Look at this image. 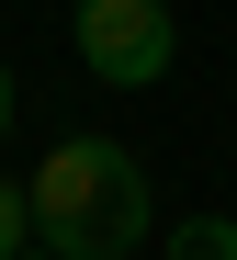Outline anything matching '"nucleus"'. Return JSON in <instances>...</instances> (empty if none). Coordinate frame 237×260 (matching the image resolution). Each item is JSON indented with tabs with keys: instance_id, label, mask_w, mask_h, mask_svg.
I'll return each mask as SVG.
<instances>
[{
	"instance_id": "2",
	"label": "nucleus",
	"mask_w": 237,
	"mask_h": 260,
	"mask_svg": "<svg viewBox=\"0 0 237 260\" xmlns=\"http://www.w3.org/2000/svg\"><path fill=\"white\" fill-rule=\"evenodd\" d=\"M68 34H79V68L102 79V91H147V79H170V57H181L170 0H79Z\"/></svg>"
},
{
	"instance_id": "6",
	"label": "nucleus",
	"mask_w": 237,
	"mask_h": 260,
	"mask_svg": "<svg viewBox=\"0 0 237 260\" xmlns=\"http://www.w3.org/2000/svg\"><path fill=\"white\" fill-rule=\"evenodd\" d=\"M12 260H45V249H12Z\"/></svg>"
},
{
	"instance_id": "5",
	"label": "nucleus",
	"mask_w": 237,
	"mask_h": 260,
	"mask_svg": "<svg viewBox=\"0 0 237 260\" xmlns=\"http://www.w3.org/2000/svg\"><path fill=\"white\" fill-rule=\"evenodd\" d=\"M0 136H12V68H0Z\"/></svg>"
},
{
	"instance_id": "1",
	"label": "nucleus",
	"mask_w": 237,
	"mask_h": 260,
	"mask_svg": "<svg viewBox=\"0 0 237 260\" xmlns=\"http://www.w3.org/2000/svg\"><path fill=\"white\" fill-rule=\"evenodd\" d=\"M45 260H136L147 249V158L124 136H57L23 181Z\"/></svg>"
},
{
	"instance_id": "3",
	"label": "nucleus",
	"mask_w": 237,
	"mask_h": 260,
	"mask_svg": "<svg viewBox=\"0 0 237 260\" xmlns=\"http://www.w3.org/2000/svg\"><path fill=\"white\" fill-rule=\"evenodd\" d=\"M158 260H237V215H181Z\"/></svg>"
},
{
	"instance_id": "4",
	"label": "nucleus",
	"mask_w": 237,
	"mask_h": 260,
	"mask_svg": "<svg viewBox=\"0 0 237 260\" xmlns=\"http://www.w3.org/2000/svg\"><path fill=\"white\" fill-rule=\"evenodd\" d=\"M34 249V215H23V181H0V260Z\"/></svg>"
}]
</instances>
